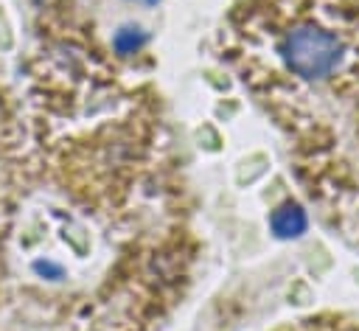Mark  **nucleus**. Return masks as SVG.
I'll return each instance as SVG.
<instances>
[{
  "instance_id": "7ed1b4c3",
  "label": "nucleus",
  "mask_w": 359,
  "mask_h": 331,
  "mask_svg": "<svg viewBox=\"0 0 359 331\" xmlns=\"http://www.w3.org/2000/svg\"><path fill=\"white\" fill-rule=\"evenodd\" d=\"M146 42H149V34H146L143 28H137V25H123V28H118L115 36H112V48H115L121 56L137 53Z\"/></svg>"
},
{
  "instance_id": "39448f33",
  "label": "nucleus",
  "mask_w": 359,
  "mask_h": 331,
  "mask_svg": "<svg viewBox=\"0 0 359 331\" xmlns=\"http://www.w3.org/2000/svg\"><path fill=\"white\" fill-rule=\"evenodd\" d=\"M140 3H146V6H154V3H157V0H140Z\"/></svg>"
},
{
  "instance_id": "f03ea898",
  "label": "nucleus",
  "mask_w": 359,
  "mask_h": 331,
  "mask_svg": "<svg viewBox=\"0 0 359 331\" xmlns=\"http://www.w3.org/2000/svg\"><path fill=\"white\" fill-rule=\"evenodd\" d=\"M272 230L280 238H294L306 230V213L297 205H283L272 213Z\"/></svg>"
},
{
  "instance_id": "20e7f679",
  "label": "nucleus",
  "mask_w": 359,
  "mask_h": 331,
  "mask_svg": "<svg viewBox=\"0 0 359 331\" xmlns=\"http://www.w3.org/2000/svg\"><path fill=\"white\" fill-rule=\"evenodd\" d=\"M34 269H36L39 275H50L53 281L62 278V266H56L53 261H34Z\"/></svg>"
},
{
  "instance_id": "f257e3e1",
  "label": "nucleus",
  "mask_w": 359,
  "mask_h": 331,
  "mask_svg": "<svg viewBox=\"0 0 359 331\" xmlns=\"http://www.w3.org/2000/svg\"><path fill=\"white\" fill-rule=\"evenodd\" d=\"M280 56L286 67L309 81H320L331 76L342 62V42L328 28L303 22L292 28L280 42Z\"/></svg>"
}]
</instances>
